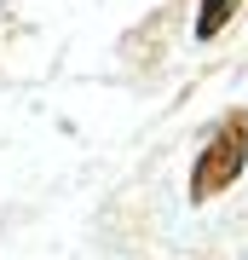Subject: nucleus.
Masks as SVG:
<instances>
[{"instance_id": "obj_1", "label": "nucleus", "mask_w": 248, "mask_h": 260, "mask_svg": "<svg viewBox=\"0 0 248 260\" xmlns=\"http://www.w3.org/2000/svg\"><path fill=\"white\" fill-rule=\"evenodd\" d=\"M242 168H248V110H225L191 162V203H214L242 179Z\"/></svg>"}, {"instance_id": "obj_2", "label": "nucleus", "mask_w": 248, "mask_h": 260, "mask_svg": "<svg viewBox=\"0 0 248 260\" xmlns=\"http://www.w3.org/2000/svg\"><path fill=\"white\" fill-rule=\"evenodd\" d=\"M237 18V0H196V41H214Z\"/></svg>"}]
</instances>
